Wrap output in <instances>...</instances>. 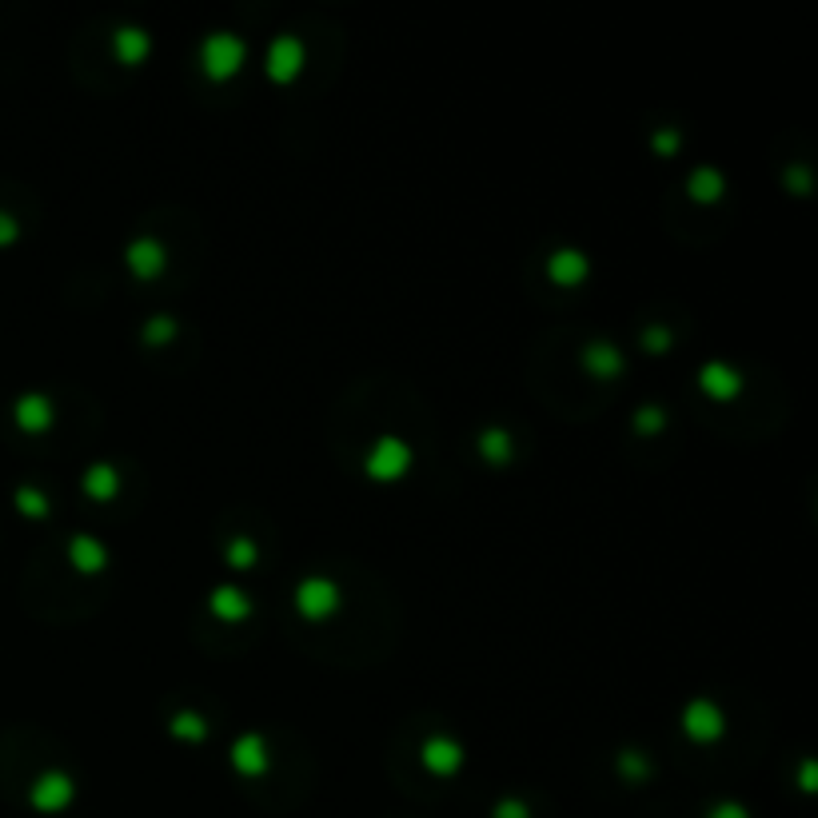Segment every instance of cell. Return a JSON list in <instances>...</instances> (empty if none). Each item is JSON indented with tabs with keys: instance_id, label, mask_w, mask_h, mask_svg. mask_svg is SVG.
Listing matches in <instances>:
<instances>
[{
	"instance_id": "obj_1",
	"label": "cell",
	"mask_w": 818,
	"mask_h": 818,
	"mask_svg": "<svg viewBox=\"0 0 818 818\" xmlns=\"http://www.w3.org/2000/svg\"><path fill=\"white\" fill-rule=\"evenodd\" d=\"M244 56H248V48H244V40L232 36V32H212V36L200 44V64H204V72H208L212 80L236 76L240 64H244Z\"/></svg>"
},
{
	"instance_id": "obj_2",
	"label": "cell",
	"mask_w": 818,
	"mask_h": 818,
	"mask_svg": "<svg viewBox=\"0 0 818 818\" xmlns=\"http://www.w3.org/2000/svg\"><path fill=\"white\" fill-rule=\"evenodd\" d=\"M408 467H411V447L404 439H396V435H384V439L368 451V475L380 479V483L400 479Z\"/></svg>"
},
{
	"instance_id": "obj_3",
	"label": "cell",
	"mask_w": 818,
	"mask_h": 818,
	"mask_svg": "<svg viewBox=\"0 0 818 818\" xmlns=\"http://www.w3.org/2000/svg\"><path fill=\"white\" fill-rule=\"evenodd\" d=\"M340 587L332 583V579H304L300 587H296V607H300V615L304 619H328V615H336L340 611Z\"/></svg>"
},
{
	"instance_id": "obj_4",
	"label": "cell",
	"mask_w": 818,
	"mask_h": 818,
	"mask_svg": "<svg viewBox=\"0 0 818 818\" xmlns=\"http://www.w3.org/2000/svg\"><path fill=\"white\" fill-rule=\"evenodd\" d=\"M683 727H687V735H691L695 743H715V739H723L727 719H723V711H719L711 699H695V703L683 711Z\"/></svg>"
},
{
	"instance_id": "obj_5",
	"label": "cell",
	"mask_w": 818,
	"mask_h": 818,
	"mask_svg": "<svg viewBox=\"0 0 818 818\" xmlns=\"http://www.w3.org/2000/svg\"><path fill=\"white\" fill-rule=\"evenodd\" d=\"M304 64V44L296 36H280L272 48H268V76L272 80H292Z\"/></svg>"
},
{
	"instance_id": "obj_6",
	"label": "cell",
	"mask_w": 818,
	"mask_h": 818,
	"mask_svg": "<svg viewBox=\"0 0 818 818\" xmlns=\"http://www.w3.org/2000/svg\"><path fill=\"white\" fill-rule=\"evenodd\" d=\"M423 763H427L435 775H455V771H459V763H463V747H459L455 739L435 735V739H427V743H423Z\"/></svg>"
},
{
	"instance_id": "obj_7",
	"label": "cell",
	"mask_w": 818,
	"mask_h": 818,
	"mask_svg": "<svg viewBox=\"0 0 818 818\" xmlns=\"http://www.w3.org/2000/svg\"><path fill=\"white\" fill-rule=\"evenodd\" d=\"M699 384H703V392L715 396V400H731V396H739V388H743L739 372L727 368V364H707V368L699 372Z\"/></svg>"
},
{
	"instance_id": "obj_8",
	"label": "cell",
	"mask_w": 818,
	"mask_h": 818,
	"mask_svg": "<svg viewBox=\"0 0 818 818\" xmlns=\"http://www.w3.org/2000/svg\"><path fill=\"white\" fill-rule=\"evenodd\" d=\"M128 268H132L140 280L160 276V268H164V248H160L156 240H136V244L128 248Z\"/></svg>"
},
{
	"instance_id": "obj_9",
	"label": "cell",
	"mask_w": 818,
	"mask_h": 818,
	"mask_svg": "<svg viewBox=\"0 0 818 818\" xmlns=\"http://www.w3.org/2000/svg\"><path fill=\"white\" fill-rule=\"evenodd\" d=\"M587 256L583 252H571V248H563V252H555L551 256V264H547V272H551V280L555 284H579L583 276H587Z\"/></svg>"
},
{
	"instance_id": "obj_10",
	"label": "cell",
	"mask_w": 818,
	"mask_h": 818,
	"mask_svg": "<svg viewBox=\"0 0 818 818\" xmlns=\"http://www.w3.org/2000/svg\"><path fill=\"white\" fill-rule=\"evenodd\" d=\"M248 611H252V599L240 587H216L212 591V615L236 623V619H248Z\"/></svg>"
},
{
	"instance_id": "obj_11",
	"label": "cell",
	"mask_w": 818,
	"mask_h": 818,
	"mask_svg": "<svg viewBox=\"0 0 818 818\" xmlns=\"http://www.w3.org/2000/svg\"><path fill=\"white\" fill-rule=\"evenodd\" d=\"M232 759H236V767H240L244 775H264V767H268L264 739H260V735H244V739H236Z\"/></svg>"
},
{
	"instance_id": "obj_12",
	"label": "cell",
	"mask_w": 818,
	"mask_h": 818,
	"mask_svg": "<svg viewBox=\"0 0 818 818\" xmlns=\"http://www.w3.org/2000/svg\"><path fill=\"white\" fill-rule=\"evenodd\" d=\"M112 48H116V56H120L124 64H140V60L148 56L152 40H148V32H144V28H120V32H116V40H112Z\"/></svg>"
},
{
	"instance_id": "obj_13",
	"label": "cell",
	"mask_w": 818,
	"mask_h": 818,
	"mask_svg": "<svg viewBox=\"0 0 818 818\" xmlns=\"http://www.w3.org/2000/svg\"><path fill=\"white\" fill-rule=\"evenodd\" d=\"M80 483H84V491H88L92 499H112V495L120 491V475H116L112 463H96V467H88Z\"/></svg>"
},
{
	"instance_id": "obj_14",
	"label": "cell",
	"mask_w": 818,
	"mask_h": 818,
	"mask_svg": "<svg viewBox=\"0 0 818 818\" xmlns=\"http://www.w3.org/2000/svg\"><path fill=\"white\" fill-rule=\"evenodd\" d=\"M16 423L28 427V431L52 427V404H48L44 396H24V400L16 404Z\"/></svg>"
},
{
	"instance_id": "obj_15",
	"label": "cell",
	"mask_w": 818,
	"mask_h": 818,
	"mask_svg": "<svg viewBox=\"0 0 818 818\" xmlns=\"http://www.w3.org/2000/svg\"><path fill=\"white\" fill-rule=\"evenodd\" d=\"M104 559H108V555H104V543H100V539H92V535H76V539H72V563H76L84 575H88V571H100Z\"/></svg>"
},
{
	"instance_id": "obj_16",
	"label": "cell",
	"mask_w": 818,
	"mask_h": 818,
	"mask_svg": "<svg viewBox=\"0 0 818 818\" xmlns=\"http://www.w3.org/2000/svg\"><path fill=\"white\" fill-rule=\"evenodd\" d=\"M583 364H587L595 376H615V372L623 368V356H619L611 344H591V348L583 352Z\"/></svg>"
},
{
	"instance_id": "obj_17",
	"label": "cell",
	"mask_w": 818,
	"mask_h": 818,
	"mask_svg": "<svg viewBox=\"0 0 818 818\" xmlns=\"http://www.w3.org/2000/svg\"><path fill=\"white\" fill-rule=\"evenodd\" d=\"M68 799H72V783L64 775H44L36 783V803L40 807H64Z\"/></svg>"
},
{
	"instance_id": "obj_18",
	"label": "cell",
	"mask_w": 818,
	"mask_h": 818,
	"mask_svg": "<svg viewBox=\"0 0 818 818\" xmlns=\"http://www.w3.org/2000/svg\"><path fill=\"white\" fill-rule=\"evenodd\" d=\"M687 188H691V196H695V200L711 204V200H719V196H723V188H727V184H723V176H719L715 168H699V172L691 176V184H687Z\"/></svg>"
},
{
	"instance_id": "obj_19",
	"label": "cell",
	"mask_w": 818,
	"mask_h": 818,
	"mask_svg": "<svg viewBox=\"0 0 818 818\" xmlns=\"http://www.w3.org/2000/svg\"><path fill=\"white\" fill-rule=\"evenodd\" d=\"M479 447H483V455H487L491 463H507V459H511V435H507V431H499V427L483 431Z\"/></svg>"
},
{
	"instance_id": "obj_20",
	"label": "cell",
	"mask_w": 818,
	"mask_h": 818,
	"mask_svg": "<svg viewBox=\"0 0 818 818\" xmlns=\"http://www.w3.org/2000/svg\"><path fill=\"white\" fill-rule=\"evenodd\" d=\"M172 731H176V739H188V743H200V739L208 735L204 719H196V715H176V719H172Z\"/></svg>"
},
{
	"instance_id": "obj_21",
	"label": "cell",
	"mask_w": 818,
	"mask_h": 818,
	"mask_svg": "<svg viewBox=\"0 0 818 818\" xmlns=\"http://www.w3.org/2000/svg\"><path fill=\"white\" fill-rule=\"evenodd\" d=\"M228 563H232V567H252V563H256V543H252V539H236V543L228 547Z\"/></svg>"
},
{
	"instance_id": "obj_22",
	"label": "cell",
	"mask_w": 818,
	"mask_h": 818,
	"mask_svg": "<svg viewBox=\"0 0 818 818\" xmlns=\"http://www.w3.org/2000/svg\"><path fill=\"white\" fill-rule=\"evenodd\" d=\"M172 332H176V324H172L168 316H156V320H148V328H144V340L160 344V340H168Z\"/></svg>"
},
{
	"instance_id": "obj_23",
	"label": "cell",
	"mask_w": 818,
	"mask_h": 818,
	"mask_svg": "<svg viewBox=\"0 0 818 818\" xmlns=\"http://www.w3.org/2000/svg\"><path fill=\"white\" fill-rule=\"evenodd\" d=\"M635 427H639V431H655V427H663V411H659V408L639 411V419H635Z\"/></svg>"
},
{
	"instance_id": "obj_24",
	"label": "cell",
	"mask_w": 818,
	"mask_h": 818,
	"mask_svg": "<svg viewBox=\"0 0 818 818\" xmlns=\"http://www.w3.org/2000/svg\"><path fill=\"white\" fill-rule=\"evenodd\" d=\"M16 499H20V507H28V515H44V499L36 491H20Z\"/></svg>"
},
{
	"instance_id": "obj_25",
	"label": "cell",
	"mask_w": 818,
	"mask_h": 818,
	"mask_svg": "<svg viewBox=\"0 0 818 818\" xmlns=\"http://www.w3.org/2000/svg\"><path fill=\"white\" fill-rule=\"evenodd\" d=\"M667 344H671V336H667V332H659V328H651V332H647V348H655V352H663Z\"/></svg>"
},
{
	"instance_id": "obj_26",
	"label": "cell",
	"mask_w": 818,
	"mask_h": 818,
	"mask_svg": "<svg viewBox=\"0 0 818 818\" xmlns=\"http://www.w3.org/2000/svg\"><path fill=\"white\" fill-rule=\"evenodd\" d=\"M675 144H679V136H675V132H663V136H655V148H659V152H675Z\"/></svg>"
},
{
	"instance_id": "obj_27",
	"label": "cell",
	"mask_w": 818,
	"mask_h": 818,
	"mask_svg": "<svg viewBox=\"0 0 818 818\" xmlns=\"http://www.w3.org/2000/svg\"><path fill=\"white\" fill-rule=\"evenodd\" d=\"M627 771H631V775H643V763H639L635 755H623V775H627Z\"/></svg>"
},
{
	"instance_id": "obj_28",
	"label": "cell",
	"mask_w": 818,
	"mask_h": 818,
	"mask_svg": "<svg viewBox=\"0 0 818 818\" xmlns=\"http://www.w3.org/2000/svg\"><path fill=\"white\" fill-rule=\"evenodd\" d=\"M711 818H747V815H743V811H739L735 803H727V807H719V811H715Z\"/></svg>"
},
{
	"instance_id": "obj_29",
	"label": "cell",
	"mask_w": 818,
	"mask_h": 818,
	"mask_svg": "<svg viewBox=\"0 0 818 818\" xmlns=\"http://www.w3.org/2000/svg\"><path fill=\"white\" fill-rule=\"evenodd\" d=\"M12 236H16V224H12V220H4V216H0V240H12Z\"/></svg>"
},
{
	"instance_id": "obj_30",
	"label": "cell",
	"mask_w": 818,
	"mask_h": 818,
	"mask_svg": "<svg viewBox=\"0 0 818 818\" xmlns=\"http://www.w3.org/2000/svg\"><path fill=\"white\" fill-rule=\"evenodd\" d=\"M499 815H503V818H523V807H519V803H507Z\"/></svg>"
}]
</instances>
